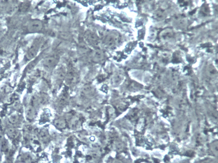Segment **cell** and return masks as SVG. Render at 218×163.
<instances>
[{
	"label": "cell",
	"mask_w": 218,
	"mask_h": 163,
	"mask_svg": "<svg viewBox=\"0 0 218 163\" xmlns=\"http://www.w3.org/2000/svg\"><path fill=\"white\" fill-rule=\"evenodd\" d=\"M66 83L68 85L76 84L79 80V77L76 69L73 66L70 65L66 72Z\"/></svg>",
	"instance_id": "cell-1"
},
{
	"label": "cell",
	"mask_w": 218,
	"mask_h": 163,
	"mask_svg": "<svg viewBox=\"0 0 218 163\" xmlns=\"http://www.w3.org/2000/svg\"><path fill=\"white\" fill-rule=\"evenodd\" d=\"M84 38L88 43L93 46H97L99 44V37L96 33L91 31H87L84 34Z\"/></svg>",
	"instance_id": "cell-2"
},
{
	"label": "cell",
	"mask_w": 218,
	"mask_h": 163,
	"mask_svg": "<svg viewBox=\"0 0 218 163\" xmlns=\"http://www.w3.org/2000/svg\"><path fill=\"white\" fill-rule=\"evenodd\" d=\"M43 27L41 22L39 20H32L30 21L27 24V29L30 32H39Z\"/></svg>",
	"instance_id": "cell-3"
},
{
	"label": "cell",
	"mask_w": 218,
	"mask_h": 163,
	"mask_svg": "<svg viewBox=\"0 0 218 163\" xmlns=\"http://www.w3.org/2000/svg\"><path fill=\"white\" fill-rule=\"evenodd\" d=\"M59 62V58L56 56H51L45 58L43 61L44 67L48 69H51L56 67Z\"/></svg>",
	"instance_id": "cell-4"
},
{
	"label": "cell",
	"mask_w": 218,
	"mask_h": 163,
	"mask_svg": "<svg viewBox=\"0 0 218 163\" xmlns=\"http://www.w3.org/2000/svg\"><path fill=\"white\" fill-rule=\"evenodd\" d=\"M39 46L40 42L39 41H37L35 44L32 45L26 53V58L28 60H31L36 57L38 53Z\"/></svg>",
	"instance_id": "cell-5"
},
{
	"label": "cell",
	"mask_w": 218,
	"mask_h": 163,
	"mask_svg": "<svg viewBox=\"0 0 218 163\" xmlns=\"http://www.w3.org/2000/svg\"><path fill=\"white\" fill-rule=\"evenodd\" d=\"M119 37L116 34H109L104 39V44L108 47H113L118 42Z\"/></svg>",
	"instance_id": "cell-6"
},
{
	"label": "cell",
	"mask_w": 218,
	"mask_h": 163,
	"mask_svg": "<svg viewBox=\"0 0 218 163\" xmlns=\"http://www.w3.org/2000/svg\"><path fill=\"white\" fill-rule=\"evenodd\" d=\"M104 53L103 51L99 49H97L94 51L93 55V59L94 61L99 62L102 61L104 58Z\"/></svg>",
	"instance_id": "cell-7"
},
{
	"label": "cell",
	"mask_w": 218,
	"mask_h": 163,
	"mask_svg": "<svg viewBox=\"0 0 218 163\" xmlns=\"http://www.w3.org/2000/svg\"><path fill=\"white\" fill-rule=\"evenodd\" d=\"M26 116L29 119H33L35 113V109H34V108L31 106L28 107L26 108Z\"/></svg>",
	"instance_id": "cell-8"
},
{
	"label": "cell",
	"mask_w": 218,
	"mask_h": 163,
	"mask_svg": "<svg viewBox=\"0 0 218 163\" xmlns=\"http://www.w3.org/2000/svg\"><path fill=\"white\" fill-rule=\"evenodd\" d=\"M7 133L10 138L14 139L19 135V132L16 129L9 128L7 130Z\"/></svg>",
	"instance_id": "cell-9"
},
{
	"label": "cell",
	"mask_w": 218,
	"mask_h": 163,
	"mask_svg": "<svg viewBox=\"0 0 218 163\" xmlns=\"http://www.w3.org/2000/svg\"><path fill=\"white\" fill-rule=\"evenodd\" d=\"M79 50L81 54H84L89 51V49L84 43H81L79 44Z\"/></svg>",
	"instance_id": "cell-10"
},
{
	"label": "cell",
	"mask_w": 218,
	"mask_h": 163,
	"mask_svg": "<svg viewBox=\"0 0 218 163\" xmlns=\"http://www.w3.org/2000/svg\"><path fill=\"white\" fill-rule=\"evenodd\" d=\"M55 125L59 128L62 129L65 127L66 123L64 120L61 119L56 120L55 121Z\"/></svg>",
	"instance_id": "cell-11"
},
{
	"label": "cell",
	"mask_w": 218,
	"mask_h": 163,
	"mask_svg": "<svg viewBox=\"0 0 218 163\" xmlns=\"http://www.w3.org/2000/svg\"><path fill=\"white\" fill-rule=\"evenodd\" d=\"M93 88L91 87L90 86L86 85L84 86V87L83 88V92L84 94H88L89 93H92V91H93Z\"/></svg>",
	"instance_id": "cell-12"
},
{
	"label": "cell",
	"mask_w": 218,
	"mask_h": 163,
	"mask_svg": "<svg viewBox=\"0 0 218 163\" xmlns=\"http://www.w3.org/2000/svg\"><path fill=\"white\" fill-rule=\"evenodd\" d=\"M40 137L41 140H42L43 142H46L48 140V135L45 132H41L40 134Z\"/></svg>",
	"instance_id": "cell-13"
},
{
	"label": "cell",
	"mask_w": 218,
	"mask_h": 163,
	"mask_svg": "<svg viewBox=\"0 0 218 163\" xmlns=\"http://www.w3.org/2000/svg\"><path fill=\"white\" fill-rule=\"evenodd\" d=\"M18 119H19V116L16 114H13L11 115L9 118V121L12 123H16L18 122Z\"/></svg>",
	"instance_id": "cell-14"
},
{
	"label": "cell",
	"mask_w": 218,
	"mask_h": 163,
	"mask_svg": "<svg viewBox=\"0 0 218 163\" xmlns=\"http://www.w3.org/2000/svg\"><path fill=\"white\" fill-rule=\"evenodd\" d=\"M1 147L2 150L6 151L8 149V143L5 140H3L1 142Z\"/></svg>",
	"instance_id": "cell-15"
},
{
	"label": "cell",
	"mask_w": 218,
	"mask_h": 163,
	"mask_svg": "<svg viewBox=\"0 0 218 163\" xmlns=\"http://www.w3.org/2000/svg\"><path fill=\"white\" fill-rule=\"evenodd\" d=\"M122 79V75L120 73H117L116 75L114 76V78H113V81L115 83H117V82H120L121 79Z\"/></svg>",
	"instance_id": "cell-16"
},
{
	"label": "cell",
	"mask_w": 218,
	"mask_h": 163,
	"mask_svg": "<svg viewBox=\"0 0 218 163\" xmlns=\"http://www.w3.org/2000/svg\"><path fill=\"white\" fill-rule=\"evenodd\" d=\"M114 163H123L122 162H121V161H119V160H117V161H115V162H114Z\"/></svg>",
	"instance_id": "cell-17"
}]
</instances>
